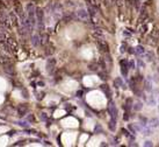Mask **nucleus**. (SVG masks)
I'll return each mask as SVG.
<instances>
[{
  "mask_svg": "<svg viewBox=\"0 0 159 147\" xmlns=\"http://www.w3.org/2000/svg\"><path fill=\"white\" fill-rule=\"evenodd\" d=\"M36 24H37V28H38L39 33L44 32V12L42 8L37 7L36 8Z\"/></svg>",
  "mask_w": 159,
  "mask_h": 147,
  "instance_id": "obj_1",
  "label": "nucleus"
},
{
  "mask_svg": "<svg viewBox=\"0 0 159 147\" xmlns=\"http://www.w3.org/2000/svg\"><path fill=\"white\" fill-rule=\"evenodd\" d=\"M108 113H109V116H110V119L117 120V114H118V112H117V109H116L115 103L113 102V100H110L108 104Z\"/></svg>",
  "mask_w": 159,
  "mask_h": 147,
  "instance_id": "obj_2",
  "label": "nucleus"
},
{
  "mask_svg": "<svg viewBox=\"0 0 159 147\" xmlns=\"http://www.w3.org/2000/svg\"><path fill=\"white\" fill-rule=\"evenodd\" d=\"M96 45H98V48H99V50L101 53H105V54L106 53H109V46L106 41H103V40H98Z\"/></svg>",
  "mask_w": 159,
  "mask_h": 147,
  "instance_id": "obj_3",
  "label": "nucleus"
},
{
  "mask_svg": "<svg viewBox=\"0 0 159 147\" xmlns=\"http://www.w3.org/2000/svg\"><path fill=\"white\" fill-rule=\"evenodd\" d=\"M77 16H78L79 20L86 21L87 19H88V12H87L86 9H84V8H80V9L77 11Z\"/></svg>",
  "mask_w": 159,
  "mask_h": 147,
  "instance_id": "obj_4",
  "label": "nucleus"
},
{
  "mask_svg": "<svg viewBox=\"0 0 159 147\" xmlns=\"http://www.w3.org/2000/svg\"><path fill=\"white\" fill-rule=\"evenodd\" d=\"M4 71L6 72L7 75H9V76H13L14 75V68H13V64H12V62H9V63H6V64H4Z\"/></svg>",
  "mask_w": 159,
  "mask_h": 147,
  "instance_id": "obj_5",
  "label": "nucleus"
},
{
  "mask_svg": "<svg viewBox=\"0 0 159 147\" xmlns=\"http://www.w3.org/2000/svg\"><path fill=\"white\" fill-rule=\"evenodd\" d=\"M100 90L102 91V92L106 95V97L108 99H110L111 98V91H110V88L107 85V84H101L100 85Z\"/></svg>",
  "mask_w": 159,
  "mask_h": 147,
  "instance_id": "obj_6",
  "label": "nucleus"
},
{
  "mask_svg": "<svg viewBox=\"0 0 159 147\" xmlns=\"http://www.w3.org/2000/svg\"><path fill=\"white\" fill-rule=\"evenodd\" d=\"M55 66H56V60L55 58H48V61H47V70H48V72L52 74V70L55 69Z\"/></svg>",
  "mask_w": 159,
  "mask_h": 147,
  "instance_id": "obj_7",
  "label": "nucleus"
},
{
  "mask_svg": "<svg viewBox=\"0 0 159 147\" xmlns=\"http://www.w3.org/2000/svg\"><path fill=\"white\" fill-rule=\"evenodd\" d=\"M16 111H18L19 117H24L28 112V106H26V105H20V106H18Z\"/></svg>",
  "mask_w": 159,
  "mask_h": 147,
  "instance_id": "obj_8",
  "label": "nucleus"
},
{
  "mask_svg": "<svg viewBox=\"0 0 159 147\" xmlns=\"http://www.w3.org/2000/svg\"><path fill=\"white\" fill-rule=\"evenodd\" d=\"M8 16H9V20H11V24H12L13 26H15V27H18L19 20H18V15L15 14V12H11L8 14Z\"/></svg>",
  "mask_w": 159,
  "mask_h": 147,
  "instance_id": "obj_9",
  "label": "nucleus"
},
{
  "mask_svg": "<svg viewBox=\"0 0 159 147\" xmlns=\"http://www.w3.org/2000/svg\"><path fill=\"white\" fill-rule=\"evenodd\" d=\"M31 45L34 46V47H38L39 45H41V39H39V35L38 34H33L31 35Z\"/></svg>",
  "mask_w": 159,
  "mask_h": 147,
  "instance_id": "obj_10",
  "label": "nucleus"
},
{
  "mask_svg": "<svg viewBox=\"0 0 159 147\" xmlns=\"http://www.w3.org/2000/svg\"><path fill=\"white\" fill-rule=\"evenodd\" d=\"M147 19V12H146V8H142V11H141V13H139V22L141 24H143L145 20Z\"/></svg>",
  "mask_w": 159,
  "mask_h": 147,
  "instance_id": "obj_11",
  "label": "nucleus"
},
{
  "mask_svg": "<svg viewBox=\"0 0 159 147\" xmlns=\"http://www.w3.org/2000/svg\"><path fill=\"white\" fill-rule=\"evenodd\" d=\"M12 62L11 58H9L8 55H5V54H0V64H6V63H9Z\"/></svg>",
  "mask_w": 159,
  "mask_h": 147,
  "instance_id": "obj_12",
  "label": "nucleus"
},
{
  "mask_svg": "<svg viewBox=\"0 0 159 147\" xmlns=\"http://www.w3.org/2000/svg\"><path fill=\"white\" fill-rule=\"evenodd\" d=\"M87 68H88V70H91V71H98L99 68H100V66H99V63L98 62H92V63L88 64Z\"/></svg>",
  "mask_w": 159,
  "mask_h": 147,
  "instance_id": "obj_13",
  "label": "nucleus"
},
{
  "mask_svg": "<svg viewBox=\"0 0 159 147\" xmlns=\"http://www.w3.org/2000/svg\"><path fill=\"white\" fill-rule=\"evenodd\" d=\"M87 12H88V15L90 16H95V14H96V8L93 6V5H88V8H87Z\"/></svg>",
  "mask_w": 159,
  "mask_h": 147,
  "instance_id": "obj_14",
  "label": "nucleus"
},
{
  "mask_svg": "<svg viewBox=\"0 0 159 147\" xmlns=\"http://www.w3.org/2000/svg\"><path fill=\"white\" fill-rule=\"evenodd\" d=\"M39 39H41V45H47V43H48L49 35L47 33H41V35H39Z\"/></svg>",
  "mask_w": 159,
  "mask_h": 147,
  "instance_id": "obj_15",
  "label": "nucleus"
},
{
  "mask_svg": "<svg viewBox=\"0 0 159 147\" xmlns=\"http://www.w3.org/2000/svg\"><path fill=\"white\" fill-rule=\"evenodd\" d=\"M114 87L115 88H120V87H123V81L121 77H117L114 79Z\"/></svg>",
  "mask_w": 159,
  "mask_h": 147,
  "instance_id": "obj_16",
  "label": "nucleus"
},
{
  "mask_svg": "<svg viewBox=\"0 0 159 147\" xmlns=\"http://www.w3.org/2000/svg\"><path fill=\"white\" fill-rule=\"evenodd\" d=\"M99 77H100V79H102V81H107V79H108V74L102 69V71L99 72Z\"/></svg>",
  "mask_w": 159,
  "mask_h": 147,
  "instance_id": "obj_17",
  "label": "nucleus"
},
{
  "mask_svg": "<svg viewBox=\"0 0 159 147\" xmlns=\"http://www.w3.org/2000/svg\"><path fill=\"white\" fill-rule=\"evenodd\" d=\"M147 29H149V25H147V24H143L141 27H139V30H138V32H139L141 34H145L147 32Z\"/></svg>",
  "mask_w": 159,
  "mask_h": 147,
  "instance_id": "obj_18",
  "label": "nucleus"
},
{
  "mask_svg": "<svg viewBox=\"0 0 159 147\" xmlns=\"http://www.w3.org/2000/svg\"><path fill=\"white\" fill-rule=\"evenodd\" d=\"M109 130H110L111 132H114L115 130H116V120L110 119V121H109Z\"/></svg>",
  "mask_w": 159,
  "mask_h": 147,
  "instance_id": "obj_19",
  "label": "nucleus"
},
{
  "mask_svg": "<svg viewBox=\"0 0 159 147\" xmlns=\"http://www.w3.org/2000/svg\"><path fill=\"white\" fill-rule=\"evenodd\" d=\"M124 110H128V108H129V110L132 108V99L131 98H128L127 99V102H126V104H124Z\"/></svg>",
  "mask_w": 159,
  "mask_h": 147,
  "instance_id": "obj_20",
  "label": "nucleus"
},
{
  "mask_svg": "<svg viewBox=\"0 0 159 147\" xmlns=\"http://www.w3.org/2000/svg\"><path fill=\"white\" fill-rule=\"evenodd\" d=\"M146 57H147V61H149V62H152V61L154 60V54H153L152 51H147Z\"/></svg>",
  "mask_w": 159,
  "mask_h": 147,
  "instance_id": "obj_21",
  "label": "nucleus"
},
{
  "mask_svg": "<svg viewBox=\"0 0 159 147\" xmlns=\"http://www.w3.org/2000/svg\"><path fill=\"white\" fill-rule=\"evenodd\" d=\"M142 108H143V104H142V102H136L135 105H134V109H135L136 111H141Z\"/></svg>",
  "mask_w": 159,
  "mask_h": 147,
  "instance_id": "obj_22",
  "label": "nucleus"
},
{
  "mask_svg": "<svg viewBox=\"0 0 159 147\" xmlns=\"http://www.w3.org/2000/svg\"><path fill=\"white\" fill-rule=\"evenodd\" d=\"M94 133H103V130H102V127L100 126V124H96L95 125V129H94Z\"/></svg>",
  "mask_w": 159,
  "mask_h": 147,
  "instance_id": "obj_23",
  "label": "nucleus"
},
{
  "mask_svg": "<svg viewBox=\"0 0 159 147\" xmlns=\"http://www.w3.org/2000/svg\"><path fill=\"white\" fill-rule=\"evenodd\" d=\"M128 69H129V67H121V72L124 77L128 76Z\"/></svg>",
  "mask_w": 159,
  "mask_h": 147,
  "instance_id": "obj_24",
  "label": "nucleus"
},
{
  "mask_svg": "<svg viewBox=\"0 0 159 147\" xmlns=\"http://www.w3.org/2000/svg\"><path fill=\"white\" fill-rule=\"evenodd\" d=\"M144 47L143 46H138L137 48H136V53H137L138 55H142V54H144Z\"/></svg>",
  "mask_w": 159,
  "mask_h": 147,
  "instance_id": "obj_25",
  "label": "nucleus"
},
{
  "mask_svg": "<svg viewBox=\"0 0 159 147\" xmlns=\"http://www.w3.org/2000/svg\"><path fill=\"white\" fill-rule=\"evenodd\" d=\"M98 63H99V66H100V68H101V69H103V70L106 69V62H105V60H103L102 57L99 60V62H98Z\"/></svg>",
  "mask_w": 159,
  "mask_h": 147,
  "instance_id": "obj_26",
  "label": "nucleus"
},
{
  "mask_svg": "<svg viewBox=\"0 0 159 147\" xmlns=\"http://www.w3.org/2000/svg\"><path fill=\"white\" fill-rule=\"evenodd\" d=\"M144 85H145V90H147V91H151L152 90V87H151V82H145L144 83Z\"/></svg>",
  "mask_w": 159,
  "mask_h": 147,
  "instance_id": "obj_27",
  "label": "nucleus"
},
{
  "mask_svg": "<svg viewBox=\"0 0 159 147\" xmlns=\"http://www.w3.org/2000/svg\"><path fill=\"white\" fill-rule=\"evenodd\" d=\"M134 6H135V8L137 9V11H139V8H141V1H139V0H135V1H134Z\"/></svg>",
  "mask_w": 159,
  "mask_h": 147,
  "instance_id": "obj_28",
  "label": "nucleus"
},
{
  "mask_svg": "<svg viewBox=\"0 0 159 147\" xmlns=\"http://www.w3.org/2000/svg\"><path fill=\"white\" fill-rule=\"evenodd\" d=\"M128 62H129V61L121 60V61H120V66H121V67H129V66H128Z\"/></svg>",
  "mask_w": 159,
  "mask_h": 147,
  "instance_id": "obj_29",
  "label": "nucleus"
},
{
  "mask_svg": "<svg viewBox=\"0 0 159 147\" xmlns=\"http://www.w3.org/2000/svg\"><path fill=\"white\" fill-rule=\"evenodd\" d=\"M7 36H6V33L5 32H0V41H4V40H6Z\"/></svg>",
  "mask_w": 159,
  "mask_h": 147,
  "instance_id": "obj_30",
  "label": "nucleus"
},
{
  "mask_svg": "<svg viewBox=\"0 0 159 147\" xmlns=\"http://www.w3.org/2000/svg\"><path fill=\"white\" fill-rule=\"evenodd\" d=\"M128 66L130 67V69H135V62L134 61H129L128 62Z\"/></svg>",
  "mask_w": 159,
  "mask_h": 147,
  "instance_id": "obj_31",
  "label": "nucleus"
},
{
  "mask_svg": "<svg viewBox=\"0 0 159 147\" xmlns=\"http://www.w3.org/2000/svg\"><path fill=\"white\" fill-rule=\"evenodd\" d=\"M18 124L20 126H22V127H28V126H29V125H28V123H26V121H19Z\"/></svg>",
  "mask_w": 159,
  "mask_h": 147,
  "instance_id": "obj_32",
  "label": "nucleus"
},
{
  "mask_svg": "<svg viewBox=\"0 0 159 147\" xmlns=\"http://www.w3.org/2000/svg\"><path fill=\"white\" fill-rule=\"evenodd\" d=\"M128 130H130V132H131L132 134H136V130L132 127V125H129V126H128Z\"/></svg>",
  "mask_w": 159,
  "mask_h": 147,
  "instance_id": "obj_33",
  "label": "nucleus"
},
{
  "mask_svg": "<svg viewBox=\"0 0 159 147\" xmlns=\"http://www.w3.org/2000/svg\"><path fill=\"white\" fill-rule=\"evenodd\" d=\"M115 1H116V5H117V6H122V5H123V3H124V0H115Z\"/></svg>",
  "mask_w": 159,
  "mask_h": 147,
  "instance_id": "obj_34",
  "label": "nucleus"
},
{
  "mask_svg": "<svg viewBox=\"0 0 159 147\" xmlns=\"http://www.w3.org/2000/svg\"><path fill=\"white\" fill-rule=\"evenodd\" d=\"M144 146H149V147H152L153 146V144H152V142H151V141H149V140H147V141H145V142H144Z\"/></svg>",
  "mask_w": 159,
  "mask_h": 147,
  "instance_id": "obj_35",
  "label": "nucleus"
},
{
  "mask_svg": "<svg viewBox=\"0 0 159 147\" xmlns=\"http://www.w3.org/2000/svg\"><path fill=\"white\" fill-rule=\"evenodd\" d=\"M123 119L126 120V121H128V120H129V113H128V112H126V113H124V116H123Z\"/></svg>",
  "mask_w": 159,
  "mask_h": 147,
  "instance_id": "obj_36",
  "label": "nucleus"
},
{
  "mask_svg": "<svg viewBox=\"0 0 159 147\" xmlns=\"http://www.w3.org/2000/svg\"><path fill=\"white\" fill-rule=\"evenodd\" d=\"M83 96H84V92H83V90L77 91V97H83Z\"/></svg>",
  "mask_w": 159,
  "mask_h": 147,
  "instance_id": "obj_37",
  "label": "nucleus"
},
{
  "mask_svg": "<svg viewBox=\"0 0 159 147\" xmlns=\"http://www.w3.org/2000/svg\"><path fill=\"white\" fill-rule=\"evenodd\" d=\"M137 64H138V66H139V67H142V68H144V63H143V62H142V61L141 60H138L137 61Z\"/></svg>",
  "mask_w": 159,
  "mask_h": 147,
  "instance_id": "obj_38",
  "label": "nucleus"
},
{
  "mask_svg": "<svg viewBox=\"0 0 159 147\" xmlns=\"http://www.w3.org/2000/svg\"><path fill=\"white\" fill-rule=\"evenodd\" d=\"M151 121H152V123H153V124H152L153 126H158V125H159V124H158V120H156V119H152V120H151Z\"/></svg>",
  "mask_w": 159,
  "mask_h": 147,
  "instance_id": "obj_39",
  "label": "nucleus"
},
{
  "mask_svg": "<svg viewBox=\"0 0 159 147\" xmlns=\"http://www.w3.org/2000/svg\"><path fill=\"white\" fill-rule=\"evenodd\" d=\"M41 118H42L43 120H45V119H48V117H47V114L45 113H41Z\"/></svg>",
  "mask_w": 159,
  "mask_h": 147,
  "instance_id": "obj_40",
  "label": "nucleus"
},
{
  "mask_svg": "<svg viewBox=\"0 0 159 147\" xmlns=\"http://www.w3.org/2000/svg\"><path fill=\"white\" fill-rule=\"evenodd\" d=\"M128 53H130V54H134V53H135V51H134V48L129 47V48H128Z\"/></svg>",
  "mask_w": 159,
  "mask_h": 147,
  "instance_id": "obj_41",
  "label": "nucleus"
},
{
  "mask_svg": "<svg viewBox=\"0 0 159 147\" xmlns=\"http://www.w3.org/2000/svg\"><path fill=\"white\" fill-rule=\"evenodd\" d=\"M21 145H23V141H18L16 144H14V146H21Z\"/></svg>",
  "mask_w": 159,
  "mask_h": 147,
  "instance_id": "obj_42",
  "label": "nucleus"
},
{
  "mask_svg": "<svg viewBox=\"0 0 159 147\" xmlns=\"http://www.w3.org/2000/svg\"><path fill=\"white\" fill-rule=\"evenodd\" d=\"M14 134H15V131H9V132H8L9 137H12V135H14Z\"/></svg>",
  "mask_w": 159,
  "mask_h": 147,
  "instance_id": "obj_43",
  "label": "nucleus"
},
{
  "mask_svg": "<svg viewBox=\"0 0 159 147\" xmlns=\"http://www.w3.org/2000/svg\"><path fill=\"white\" fill-rule=\"evenodd\" d=\"M124 48H126V46H124V43H123L122 47H121V51H122V53H124V51H126V49H124Z\"/></svg>",
  "mask_w": 159,
  "mask_h": 147,
  "instance_id": "obj_44",
  "label": "nucleus"
},
{
  "mask_svg": "<svg viewBox=\"0 0 159 147\" xmlns=\"http://www.w3.org/2000/svg\"><path fill=\"white\" fill-rule=\"evenodd\" d=\"M28 119H29L30 121H33V120H34V117H33V116H29V117H28Z\"/></svg>",
  "mask_w": 159,
  "mask_h": 147,
  "instance_id": "obj_45",
  "label": "nucleus"
},
{
  "mask_svg": "<svg viewBox=\"0 0 159 147\" xmlns=\"http://www.w3.org/2000/svg\"><path fill=\"white\" fill-rule=\"evenodd\" d=\"M100 146H102V147H105V146H108V145L106 144V142H102V144H100Z\"/></svg>",
  "mask_w": 159,
  "mask_h": 147,
  "instance_id": "obj_46",
  "label": "nucleus"
},
{
  "mask_svg": "<svg viewBox=\"0 0 159 147\" xmlns=\"http://www.w3.org/2000/svg\"><path fill=\"white\" fill-rule=\"evenodd\" d=\"M37 84H38V85H41V87H43V85H44V83H43V82H38Z\"/></svg>",
  "mask_w": 159,
  "mask_h": 147,
  "instance_id": "obj_47",
  "label": "nucleus"
},
{
  "mask_svg": "<svg viewBox=\"0 0 159 147\" xmlns=\"http://www.w3.org/2000/svg\"><path fill=\"white\" fill-rule=\"evenodd\" d=\"M44 145H48V146H50V142H49V141H44Z\"/></svg>",
  "mask_w": 159,
  "mask_h": 147,
  "instance_id": "obj_48",
  "label": "nucleus"
},
{
  "mask_svg": "<svg viewBox=\"0 0 159 147\" xmlns=\"http://www.w3.org/2000/svg\"><path fill=\"white\" fill-rule=\"evenodd\" d=\"M158 55H159V48H158Z\"/></svg>",
  "mask_w": 159,
  "mask_h": 147,
  "instance_id": "obj_49",
  "label": "nucleus"
}]
</instances>
